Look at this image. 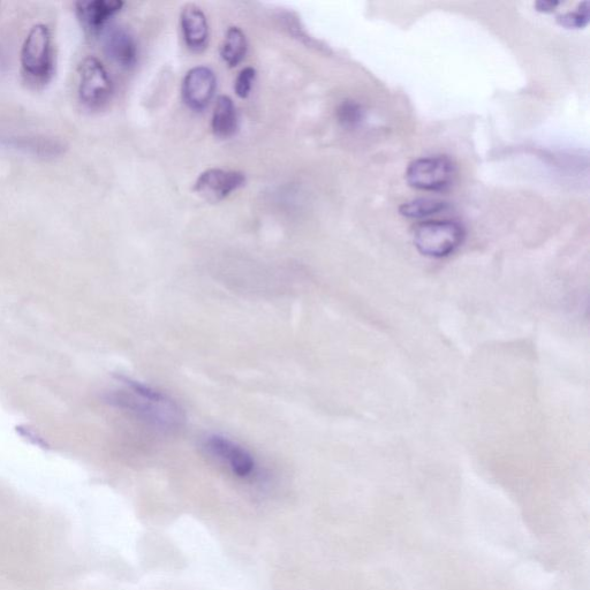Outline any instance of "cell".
I'll use <instances>...</instances> for the list:
<instances>
[{"mask_svg":"<svg viewBox=\"0 0 590 590\" xmlns=\"http://www.w3.org/2000/svg\"><path fill=\"white\" fill-rule=\"evenodd\" d=\"M121 382L124 387L110 393L109 402L113 406L161 433H177L184 427L186 416L175 399L130 378Z\"/></svg>","mask_w":590,"mask_h":590,"instance_id":"1","label":"cell"},{"mask_svg":"<svg viewBox=\"0 0 590 590\" xmlns=\"http://www.w3.org/2000/svg\"><path fill=\"white\" fill-rule=\"evenodd\" d=\"M113 95V82L104 65L95 57L82 60L79 67V98L90 110H101Z\"/></svg>","mask_w":590,"mask_h":590,"instance_id":"5","label":"cell"},{"mask_svg":"<svg viewBox=\"0 0 590 590\" xmlns=\"http://www.w3.org/2000/svg\"><path fill=\"white\" fill-rule=\"evenodd\" d=\"M246 184L244 173L210 169L196 180L194 191L210 203L222 201Z\"/></svg>","mask_w":590,"mask_h":590,"instance_id":"7","label":"cell"},{"mask_svg":"<svg viewBox=\"0 0 590 590\" xmlns=\"http://www.w3.org/2000/svg\"><path fill=\"white\" fill-rule=\"evenodd\" d=\"M180 22L188 49L196 54L206 50L209 40V26L206 15L200 7L187 4L181 11Z\"/></svg>","mask_w":590,"mask_h":590,"instance_id":"11","label":"cell"},{"mask_svg":"<svg viewBox=\"0 0 590 590\" xmlns=\"http://www.w3.org/2000/svg\"><path fill=\"white\" fill-rule=\"evenodd\" d=\"M104 50L113 63L126 70L138 62V45L133 35L123 27H113L105 33Z\"/></svg>","mask_w":590,"mask_h":590,"instance_id":"9","label":"cell"},{"mask_svg":"<svg viewBox=\"0 0 590 590\" xmlns=\"http://www.w3.org/2000/svg\"><path fill=\"white\" fill-rule=\"evenodd\" d=\"M214 134L219 139H230L238 131L239 119L236 105L229 96L218 98L213 116Z\"/></svg>","mask_w":590,"mask_h":590,"instance_id":"13","label":"cell"},{"mask_svg":"<svg viewBox=\"0 0 590 590\" xmlns=\"http://www.w3.org/2000/svg\"><path fill=\"white\" fill-rule=\"evenodd\" d=\"M75 7L82 26L96 34L123 9L124 3L120 0H92L77 3Z\"/></svg>","mask_w":590,"mask_h":590,"instance_id":"12","label":"cell"},{"mask_svg":"<svg viewBox=\"0 0 590 590\" xmlns=\"http://www.w3.org/2000/svg\"><path fill=\"white\" fill-rule=\"evenodd\" d=\"M0 146L41 158H55L66 151L63 142L47 136L0 135Z\"/></svg>","mask_w":590,"mask_h":590,"instance_id":"10","label":"cell"},{"mask_svg":"<svg viewBox=\"0 0 590 590\" xmlns=\"http://www.w3.org/2000/svg\"><path fill=\"white\" fill-rule=\"evenodd\" d=\"M255 78L256 70L253 67H246L239 73L234 90L240 98H247L251 94Z\"/></svg>","mask_w":590,"mask_h":590,"instance_id":"18","label":"cell"},{"mask_svg":"<svg viewBox=\"0 0 590 590\" xmlns=\"http://www.w3.org/2000/svg\"><path fill=\"white\" fill-rule=\"evenodd\" d=\"M202 446L209 456L228 467L239 478L246 479L255 474L257 465L252 453L231 438L209 435L204 438Z\"/></svg>","mask_w":590,"mask_h":590,"instance_id":"6","label":"cell"},{"mask_svg":"<svg viewBox=\"0 0 590 590\" xmlns=\"http://www.w3.org/2000/svg\"><path fill=\"white\" fill-rule=\"evenodd\" d=\"M217 88L216 75L210 68L199 66L186 74L183 82V100L189 109L203 111L213 100Z\"/></svg>","mask_w":590,"mask_h":590,"instance_id":"8","label":"cell"},{"mask_svg":"<svg viewBox=\"0 0 590 590\" xmlns=\"http://www.w3.org/2000/svg\"><path fill=\"white\" fill-rule=\"evenodd\" d=\"M248 50L246 35L238 27H231L225 35L221 56L230 67L238 66L245 59Z\"/></svg>","mask_w":590,"mask_h":590,"instance_id":"14","label":"cell"},{"mask_svg":"<svg viewBox=\"0 0 590 590\" xmlns=\"http://www.w3.org/2000/svg\"><path fill=\"white\" fill-rule=\"evenodd\" d=\"M589 19V3L584 2L578 6L577 11L563 14L558 17L557 21L564 28L580 29L588 26Z\"/></svg>","mask_w":590,"mask_h":590,"instance_id":"17","label":"cell"},{"mask_svg":"<svg viewBox=\"0 0 590 590\" xmlns=\"http://www.w3.org/2000/svg\"><path fill=\"white\" fill-rule=\"evenodd\" d=\"M464 239L463 225L456 221H428L414 229L415 247L422 255L435 259L455 253Z\"/></svg>","mask_w":590,"mask_h":590,"instance_id":"3","label":"cell"},{"mask_svg":"<svg viewBox=\"0 0 590 590\" xmlns=\"http://www.w3.org/2000/svg\"><path fill=\"white\" fill-rule=\"evenodd\" d=\"M363 116L362 108L358 103L353 101H345L339 105L337 110V117L339 123L346 128H354L360 125Z\"/></svg>","mask_w":590,"mask_h":590,"instance_id":"16","label":"cell"},{"mask_svg":"<svg viewBox=\"0 0 590 590\" xmlns=\"http://www.w3.org/2000/svg\"><path fill=\"white\" fill-rule=\"evenodd\" d=\"M449 209V203L437 199H416L406 202L399 208L400 215L406 218L421 219L440 215Z\"/></svg>","mask_w":590,"mask_h":590,"instance_id":"15","label":"cell"},{"mask_svg":"<svg viewBox=\"0 0 590 590\" xmlns=\"http://www.w3.org/2000/svg\"><path fill=\"white\" fill-rule=\"evenodd\" d=\"M457 175L456 165L446 156L419 158L408 166V185L419 191L444 192L449 189Z\"/></svg>","mask_w":590,"mask_h":590,"instance_id":"4","label":"cell"},{"mask_svg":"<svg viewBox=\"0 0 590 590\" xmlns=\"http://www.w3.org/2000/svg\"><path fill=\"white\" fill-rule=\"evenodd\" d=\"M21 68L28 82L45 86L54 79L57 57L54 35L49 26L37 24L26 37L21 49Z\"/></svg>","mask_w":590,"mask_h":590,"instance_id":"2","label":"cell"},{"mask_svg":"<svg viewBox=\"0 0 590 590\" xmlns=\"http://www.w3.org/2000/svg\"><path fill=\"white\" fill-rule=\"evenodd\" d=\"M559 5H561V2H557V0H540V2L535 4V9L542 13H551L554 12Z\"/></svg>","mask_w":590,"mask_h":590,"instance_id":"19","label":"cell"}]
</instances>
